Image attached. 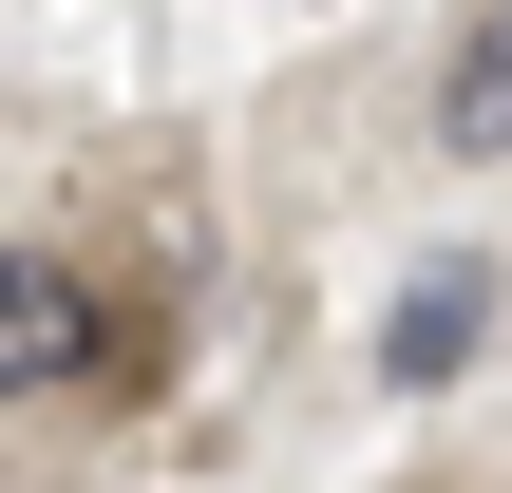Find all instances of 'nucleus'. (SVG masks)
<instances>
[{
    "label": "nucleus",
    "instance_id": "f257e3e1",
    "mask_svg": "<svg viewBox=\"0 0 512 493\" xmlns=\"http://www.w3.org/2000/svg\"><path fill=\"white\" fill-rule=\"evenodd\" d=\"M95 380H133L114 285H95L76 247H0V418H19V399H95Z\"/></svg>",
    "mask_w": 512,
    "mask_h": 493
},
{
    "label": "nucleus",
    "instance_id": "7ed1b4c3",
    "mask_svg": "<svg viewBox=\"0 0 512 493\" xmlns=\"http://www.w3.org/2000/svg\"><path fill=\"white\" fill-rule=\"evenodd\" d=\"M418 133H437L456 171H512V0H456V38H437V95H418Z\"/></svg>",
    "mask_w": 512,
    "mask_h": 493
},
{
    "label": "nucleus",
    "instance_id": "f03ea898",
    "mask_svg": "<svg viewBox=\"0 0 512 493\" xmlns=\"http://www.w3.org/2000/svg\"><path fill=\"white\" fill-rule=\"evenodd\" d=\"M475 342H494V266H475V247H437V266H399V304H380V342H361V361H380L399 399H437V380H475Z\"/></svg>",
    "mask_w": 512,
    "mask_h": 493
}]
</instances>
